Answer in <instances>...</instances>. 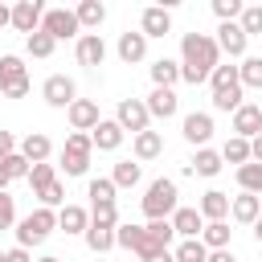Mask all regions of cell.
I'll use <instances>...</instances> for the list:
<instances>
[{
    "label": "cell",
    "mask_w": 262,
    "mask_h": 262,
    "mask_svg": "<svg viewBox=\"0 0 262 262\" xmlns=\"http://www.w3.org/2000/svg\"><path fill=\"white\" fill-rule=\"evenodd\" d=\"M217 41L213 37H205V33H184V41H180V78L184 82H192V86H201V82H209L213 78V70H217Z\"/></svg>",
    "instance_id": "obj_1"
},
{
    "label": "cell",
    "mask_w": 262,
    "mask_h": 262,
    "mask_svg": "<svg viewBox=\"0 0 262 262\" xmlns=\"http://www.w3.org/2000/svg\"><path fill=\"white\" fill-rule=\"evenodd\" d=\"M180 209V196H176V180H151L147 184V196H143V217L147 221H172V213Z\"/></svg>",
    "instance_id": "obj_2"
},
{
    "label": "cell",
    "mask_w": 262,
    "mask_h": 262,
    "mask_svg": "<svg viewBox=\"0 0 262 262\" xmlns=\"http://www.w3.org/2000/svg\"><path fill=\"white\" fill-rule=\"evenodd\" d=\"M115 246L139 254V262H147V258H156V254H168V246H164L160 237H151L147 225H119V229H115Z\"/></svg>",
    "instance_id": "obj_3"
},
{
    "label": "cell",
    "mask_w": 262,
    "mask_h": 262,
    "mask_svg": "<svg viewBox=\"0 0 262 262\" xmlns=\"http://www.w3.org/2000/svg\"><path fill=\"white\" fill-rule=\"evenodd\" d=\"M53 229H57V213H53V209H33V213L16 225V246H25V250H29V246L45 242Z\"/></svg>",
    "instance_id": "obj_4"
},
{
    "label": "cell",
    "mask_w": 262,
    "mask_h": 262,
    "mask_svg": "<svg viewBox=\"0 0 262 262\" xmlns=\"http://www.w3.org/2000/svg\"><path fill=\"white\" fill-rule=\"evenodd\" d=\"M90 151H94V139H90L86 131H74V135L66 139V147H61V168H66V176H82V172L90 168Z\"/></svg>",
    "instance_id": "obj_5"
},
{
    "label": "cell",
    "mask_w": 262,
    "mask_h": 262,
    "mask_svg": "<svg viewBox=\"0 0 262 262\" xmlns=\"http://www.w3.org/2000/svg\"><path fill=\"white\" fill-rule=\"evenodd\" d=\"M0 94H4V98H25V94H29V70H25V61L12 57V53L0 57Z\"/></svg>",
    "instance_id": "obj_6"
},
{
    "label": "cell",
    "mask_w": 262,
    "mask_h": 262,
    "mask_svg": "<svg viewBox=\"0 0 262 262\" xmlns=\"http://www.w3.org/2000/svg\"><path fill=\"white\" fill-rule=\"evenodd\" d=\"M115 123H119L123 131H131V135L151 131V127H147V123H151L147 102H139V98H123V102H119V111H115Z\"/></svg>",
    "instance_id": "obj_7"
},
{
    "label": "cell",
    "mask_w": 262,
    "mask_h": 262,
    "mask_svg": "<svg viewBox=\"0 0 262 262\" xmlns=\"http://www.w3.org/2000/svg\"><path fill=\"white\" fill-rule=\"evenodd\" d=\"M41 94H45L49 106H66V111L78 102V86H74V78H66V74H49L45 86H41Z\"/></svg>",
    "instance_id": "obj_8"
},
{
    "label": "cell",
    "mask_w": 262,
    "mask_h": 262,
    "mask_svg": "<svg viewBox=\"0 0 262 262\" xmlns=\"http://www.w3.org/2000/svg\"><path fill=\"white\" fill-rule=\"evenodd\" d=\"M41 20H45V8H41V0H16L12 4V29L16 33H37L41 29Z\"/></svg>",
    "instance_id": "obj_9"
},
{
    "label": "cell",
    "mask_w": 262,
    "mask_h": 262,
    "mask_svg": "<svg viewBox=\"0 0 262 262\" xmlns=\"http://www.w3.org/2000/svg\"><path fill=\"white\" fill-rule=\"evenodd\" d=\"M41 29L53 37V41H66V37H78V16L70 12V8H49L45 12V20H41Z\"/></svg>",
    "instance_id": "obj_10"
},
{
    "label": "cell",
    "mask_w": 262,
    "mask_h": 262,
    "mask_svg": "<svg viewBox=\"0 0 262 262\" xmlns=\"http://www.w3.org/2000/svg\"><path fill=\"white\" fill-rule=\"evenodd\" d=\"M233 135H242V139H258V135H262V106L242 102V106L233 111Z\"/></svg>",
    "instance_id": "obj_11"
},
{
    "label": "cell",
    "mask_w": 262,
    "mask_h": 262,
    "mask_svg": "<svg viewBox=\"0 0 262 262\" xmlns=\"http://www.w3.org/2000/svg\"><path fill=\"white\" fill-rule=\"evenodd\" d=\"M246 45H250V37L242 33V25H237V20H229V25H221V29H217V49H225L229 57H246Z\"/></svg>",
    "instance_id": "obj_12"
},
{
    "label": "cell",
    "mask_w": 262,
    "mask_h": 262,
    "mask_svg": "<svg viewBox=\"0 0 262 262\" xmlns=\"http://www.w3.org/2000/svg\"><path fill=\"white\" fill-rule=\"evenodd\" d=\"M168 29H172V12L168 8H143V16H139V33L143 37H168Z\"/></svg>",
    "instance_id": "obj_13"
},
{
    "label": "cell",
    "mask_w": 262,
    "mask_h": 262,
    "mask_svg": "<svg viewBox=\"0 0 262 262\" xmlns=\"http://www.w3.org/2000/svg\"><path fill=\"white\" fill-rule=\"evenodd\" d=\"M78 61L90 66V70L102 66V61H106V41H102L98 33H82V37H78Z\"/></svg>",
    "instance_id": "obj_14"
},
{
    "label": "cell",
    "mask_w": 262,
    "mask_h": 262,
    "mask_svg": "<svg viewBox=\"0 0 262 262\" xmlns=\"http://www.w3.org/2000/svg\"><path fill=\"white\" fill-rule=\"evenodd\" d=\"M20 156H25L29 164H49V156H53V143H49V135H41V131H29V135L20 139Z\"/></svg>",
    "instance_id": "obj_15"
},
{
    "label": "cell",
    "mask_w": 262,
    "mask_h": 262,
    "mask_svg": "<svg viewBox=\"0 0 262 262\" xmlns=\"http://www.w3.org/2000/svg\"><path fill=\"white\" fill-rule=\"evenodd\" d=\"M70 123H74V131H94L102 119H98V102H90V98H78L74 106H70Z\"/></svg>",
    "instance_id": "obj_16"
},
{
    "label": "cell",
    "mask_w": 262,
    "mask_h": 262,
    "mask_svg": "<svg viewBox=\"0 0 262 262\" xmlns=\"http://www.w3.org/2000/svg\"><path fill=\"white\" fill-rule=\"evenodd\" d=\"M209 135H213V119H209L205 111H192V115H184V139H188V143L205 147V143H209Z\"/></svg>",
    "instance_id": "obj_17"
},
{
    "label": "cell",
    "mask_w": 262,
    "mask_h": 262,
    "mask_svg": "<svg viewBox=\"0 0 262 262\" xmlns=\"http://www.w3.org/2000/svg\"><path fill=\"white\" fill-rule=\"evenodd\" d=\"M229 213H233V221H242V225H254V221L262 217V196H254V192H242V196H233V201H229Z\"/></svg>",
    "instance_id": "obj_18"
},
{
    "label": "cell",
    "mask_w": 262,
    "mask_h": 262,
    "mask_svg": "<svg viewBox=\"0 0 262 262\" xmlns=\"http://www.w3.org/2000/svg\"><path fill=\"white\" fill-rule=\"evenodd\" d=\"M172 229L180 233V242H188V237H201V229H205V217H201V209H176V213H172Z\"/></svg>",
    "instance_id": "obj_19"
},
{
    "label": "cell",
    "mask_w": 262,
    "mask_h": 262,
    "mask_svg": "<svg viewBox=\"0 0 262 262\" xmlns=\"http://www.w3.org/2000/svg\"><path fill=\"white\" fill-rule=\"evenodd\" d=\"M123 135H127V131H123L115 119H102V123L90 131V139H94V147H98V151H115V147L123 143Z\"/></svg>",
    "instance_id": "obj_20"
},
{
    "label": "cell",
    "mask_w": 262,
    "mask_h": 262,
    "mask_svg": "<svg viewBox=\"0 0 262 262\" xmlns=\"http://www.w3.org/2000/svg\"><path fill=\"white\" fill-rule=\"evenodd\" d=\"M196 209H201V217H205V221H225V217H229V196H225L221 188H209V192L201 196V205H196Z\"/></svg>",
    "instance_id": "obj_21"
},
{
    "label": "cell",
    "mask_w": 262,
    "mask_h": 262,
    "mask_svg": "<svg viewBox=\"0 0 262 262\" xmlns=\"http://www.w3.org/2000/svg\"><path fill=\"white\" fill-rule=\"evenodd\" d=\"M57 229H66V233H86V229H90V213H86L82 205H61Z\"/></svg>",
    "instance_id": "obj_22"
},
{
    "label": "cell",
    "mask_w": 262,
    "mask_h": 262,
    "mask_svg": "<svg viewBox=\"0 0 262 262\" xmlns=\"http://www.w3.org/2000/svg\"><path fill=\"white\" fill-rule=\"evenodd\" d=\"M119 57H123L127 66L143 61V57H147V37H143V33H123V37H119Z\"/></svg>",
    "instance_id": "obj_23"
},
{
    "label": "cell",
    "mask_w": 262,
    "mask_h": 262,
    "mask_svg": "<svg viewBox=\"0 0 262 262\" xmlns=\"http://www.w3.org/2000/svg\"><path fill=\"white\" fill-rule=\"evenodd\" d=\"M147 115H151V119H172V115H176V94L156 86V90L147 94Z\"/></svg>",
    "instance_id": "obj_24"
},
{
    "label": "cell",
    "mask_w": 262,
    "mask_h": 262,
    "mask_svg": "<svg viewBox=\"0 0 262 262\" xmlns=\"http://www.w3.org/2000/svg\"><path fill=\"white\" fill-rule=\"evenodd\" d=\"M164 156V135L160 131H139L135 135V160H156Z\"/></svg>",
    "instance_id": "obj_25"
},
{
    "label": "cell",
    "mask_w": 262,
    "mask_h": 262,
    "mask_svg": "<svg viewBox=\"0 0 262 262\" xmlns=\"http://www.w3.org/2000/svg\"><path fill=\"white\" fill-rule=\"evenodd\" d=\"M151 82H156L160 90H172V82H180V61H172V57H160V61L151 66Z\"/></svg>",
    "instance_id": "obj_26"
},
{
    "label": "cell",
    "mask_w": 262,
    "mask_h": 262,
    "mask_svg": "<svg viewBox=\"0 0 262 262\" xmlns=\"http://www.w3.org/2000/svg\"><path fill=\"white\" fill-rule=\"evenodd\" d=\"M201 242H205V250H229V225L225 221H205Z\"/></svg>",
    "instance_id": "obj_27"
},
{
    "label": "cell",
    "mask_w": 262,
    "mask_h": 262,
    "mask_svg": "<svg viewBox=\"0 0 262 262\" xmlns=\"http://www.w3.org/2000/svg\"><path fill=\"white\" fill-rule=\"evenodd\" d=\"M74 16H78V25H86V29H98V25L106 20V8H102V0H82V4L74 8Z\"/></svg>",
    "instance_id": "obj_28"
},
{
    "label": "cell",
    "mask_w": 262,
    "mask_h": 262,
    "mask_svg": "<svg viewBox=\"0 0 262 262\" xmlns=\"http://www.w3.org/2000/svg\"><path fill=\"white\" fill-rule=\"evenodd\" d=\"M221 160L225 164H250V139H242V135H233V139H225V147H221Z\"/></svg>",
    "instance_id": "obj_29"
},
{
    "label": "cell",
    "mask_w": 262,
    "mask_h": 262,
    "mask_svg": "<svg viewBox=\"0 0 262 262\" xmlns=\"http://www.w3.org/2000/svg\"><path fill=\"white\" fill-rule=\"evenodd\" d=\"M217 172H221V151L201 147L196 160H192V176H217Z\"/></svg>",
    "instance_id": "obj_30"
},
{
    "label": "cell",
    "mask_w": 262,
    "mask_h": 262,
    "mask_svg": "<svg viewBox=\"0 0 262 262\" xmlns=\"http://www.w3.org/2000/svg\"><path fill=\"white\" fill-rule=\"evenodd\" d=\"M172 258H176V262H209V250H205L201 237H188V242H180V246L172 250Z\"/></svg>",
    "instance_id": "obj_31"
},
{
    "label": "cell",
    "mask_w": 262,
    "mask_h": 262,
    "mask_svg": "<svg viewBox=\"0 0 262 262\" xmlns=\"http://www.w3.org/2000/svg\"><path fill=\"white\" fill-rule=\"evenodd\" d=\"M237 184H242V192H254V196H262V164H242L237 168Z\"/></svg>",
    "instance_id": "obj_32"
},
{
    "label": "cell",
    "mask_w": 262,
    "mask_h": 262,
    "mask_svg": "<svg viewBox=\"0 0 262 262\" xmlns=\"http://www.w3.org/2000/svg\"><path fill=\"white\" fill-rule=\"evenodd\" d=\"M111 180H115V188H135L139 184V164L135 160H119L115 172H111Z\"/></svg>",
    "instance_id": "obj_33"
},
{
    "label": "cell",
    "mask_w": 262,
    "mask_h": 262,
    "mask_svg": "<svg viewBox=\"0 0 262 262\" xmlns=\"http://www.w3.org/2000/svg\"><path fill=\"white\" fill-rule=\"evenodd\" d=\"M86 246L102 258V254L115 246V229H106V225H90V229H86Z\"/></svg>",
    "instance_id": "obj_34"
},
{
    "label": "cell",
    "mask_w": 262,
    "mask_h": 262,
    "mask_svg": "<svg viewBox=\"0 0 262 262\" xmlns=\"http://www.w3.org/2000/svg\"><path fill=\"white\" fill-rule=\"evenodd\" d=\"M90 225H106V229H119V209H115V201L90 205Z\"/></svg>",
    "instance_id": "obj_35"
},
{
    "label": "cell",
    "mask_w": 262,
    "mask_h": 262,
    "mask_svg": "<svg viewBox=\"0 0 262 262\" xmlns=\"http://www.w3.org/2000/svg\"><path fill=\"white\" fill-rule=\"evenodd\" d=\"M237 78H242V86L262 90V57H246V61L237 66Z\"/></svg>",
    "instance_id": "obj_36"
},
{
    "label": "cell",
    "mask_w": 262,
    "mask_h": 262,
    "mask_svg": "<svg viewBox=\"0 0 262 262\" xmlns=\"http://www.w3.org/2000/svg\"><path fill=\"white\" fill-rule=\"evenodd\" d=\"M213 106L217 111H237L242 106V82L237 86H225V90H213Z\"/></svg>",
    "instance_id": "obj_37"
},
{
    "label": "cell",
    "mask_w": 262,
    "mask_h": 262,
    "mask_svg": "<svg viewBox=\"0 0 262 262\" xmlns=\"http://www.w3.org/2000/svg\"><path fill=\"white\" fill-rule=\"evenodd\" d=\"M237 25H242V33H246V37L262 33V4H246V8H242V16H237Z\"/></svg>",
    "instance_id": "obj_38"
},
{
    "label": "cell",
    "mask_w": 262,
    "mask_h": 262,
    "mask_svg": "<svg viewBox=\"0 0 262 262\" xmlns=\"http://www.w3.org/2000/svg\"><path fill=\"white\" fill-rule=\"evenodd\" d=\"M53 45H57V41H53V37H49L45 29H37V33H33V37L25 41V49H29L33 57H49V53H53Z\"/></svg>",
    "instance_id": "obj_39"
},
{
    "label": "cell",
    "mask_w": 262,
    "mask_h": 262,
    "mask_svg": "<svg viewBox=\"0 0 262 262\" xmlns=\"http://www.w3.org/2000/svg\"><path fill=\"white\" fill-rule=\"evenodd\" d=\"M0 164H4V172H8L12 180H29V172H33V164H29L20 151H12V156H8V160H0Z\"/></svg>",
    "instance_id": "obj_40"
},
{
    "label": "cell",
    "mask_w": 262,
    "mask_h": 262,
    "mask_svg": "<svg viewBox=\"0 0 262 262\" xmlns=\"http://www.w3.org/2000/svg\"><path fill=\"white\" fill-rule=\"evenodd\" d=\"M57 180V172H53V164H33V172H29V184H33V192H41V188H49Z\"/></svg>",
    "instance_id": "obj_41"
},
{
    "label": "cell",
    "mask_w": 262,
    "mask_h": 262,
    "mask_svg": "<svg viewBox=\"0 0 262 262\" xmlns=\"http://www.w3.org/2000/svg\"><path fill=\"white\" fill-rule=\"evenodd\" d=\"M102 201H115V180L111 176L90 180V205H102Z\"/></svg>",
    "instance_id": "obj_42"
},
{
    "label": "cell",
    "mask_w": 262,
    "mask_h": 262,
    "mask_svg": "<svg viewBox=\"0 0 262 262\" xmlns=\"http://www.w3.org/2000/svg\"><path fill=\"white\" fill-rule=\"evenodd\" d=\"M242 8H246L242 0H213V12H217V20H221V25L237 20V16H242Z\"/></svg>",
    "instance_id": "obj_43"
},
{
    "label": "cell",
    "mask_w": 262,
    "mask_h": 262,
    "mask_svg": "<svg viewBox=\"0 0 262 262\" xmlns=\"http://www.w3.org/2000/svg\"><path fill=\"white\" fill-rule=\"evenodd\" d=\"M209 82H213V90H225V86H237L242 78H237V66H217Z\"/></svg>",
    "instance_id": "obj_44"
},
{
    "label": "cell",
    "mask_w": 262,
    "mask_h": 262,
    "mask_svg": "<svg viewBox=\"0 0 262 262\" xmlns=\"http://www.w3.org/2000/svg\"><path fill=\"white\" fill-rule=\"evenodd\" d=\"M37 196H41V209H53V205H61V201H66V188H61V180H53V184H49V188H41Z\"/></svg>",
    "instance_id": "obj_45"
},
{
    "label": "cell",
    "mask_w": 262,
    "mask_h": 262,
    "mask_svg": "<svg viewBox=\"0 0 262 262\" xmlns=\"http://www.w3.org/2000/svg\"><path fill=\"white\" fill-rule=\"evenodd\" d=\"M12 221H16V201L0 192V229H12Z\"/></svg>",
    "instance_id": "obj_46"
},
{
    "label": "cell",
    "mask_w": 262,
    "mask_h": 262,
    "mask_svg": "<svg viewBox=\"0 0 262 262\" xmlns=\"http://www.w3.org/2000/svg\"><path fill=\"white\" fill-rule=\"evenodd\" d=\"M147 229H151V237H160L164 246H172V237H176V229H172V221H147Z\"/></svg>",
    "instance_id": "obj_47"
},
{
    "label": "cell",
    "mask_w": 262,
    "mask_h": 262,
    "mask_svg": "<svg viewBox=\"0 0 262 262\" xmlns=\"http://www.w3.org/2000/svg\"><path fill=\"white\" fill-rule=\"evenodd\" d=\"M16 151V139H12V131H0V160H8Z\"/></svg>",
    "instance_id": "obj_48"
},
{
    "label": "cell",
    "mask_w": 262,
    "mask_h": 262,
    "mask_svg": "<svg viewBox=\"0 0 262 262\" xmlns=\"http://www.w3.org/2000/svg\"><path fill=\"white\" fill-rule=\"evenodd\" d=\"M4 262H33V258H29V250H25V246H12V250L4 254Z\"/></svg>",
    "instance_id": "obj_49"
},
{
    "label": "cell",
    "mask_w": 262,
    "mask_h": 262,
    "mask_svg": "<svg viewBox=\"0 0 262 262\" xmlns=\"http://www.w3.org/2000/svg\"><path fill=\"white\" fill-rule=\"evenodd\" d=\"M250 160H254V164H262V135H258V139H250Z\"/></svg>",
    "instance_id": "obj_50"
},
{
    "label": "cell",
    "mask_w": 262,
    "mask_h": 262,
    "mask_svg": "<svg viewBox=\"0 0 262 262\" xmlns=\"http://www.w3.org/2000/svg\"><path fill=\"white\" fill-rule=\"evenodd\" d=\"M209 262H233L229 250H209Z\"/></svg>",
    "instance_id": "obj_51"
},
{
    "label": "cell",
    "mask_w": 262,
    "mask_h": 262,
    "mask_svg": "<svg viewBox=\"0 0 262 262\" xmlns=\"http://www.w3.org/2000/svg\"><path fill=\"white\" fill-rule=\"evenodd\" d=\"M4 25H12V8H8V4H0V29H4Z\"/></svg>",
    "instance_id": "obj_52"
},
{
    "label": "cell",
    "mask_w": 262,
    "mask_h": 262,
    "mask_svg": "<svg viewBox=\"0 0 262 262\" xmlns=\"http://www.w3.org/2000/svg\"><path fill=\"white\" fill-rule=\"evenodd\" d=\"M8 184H12V176L4 172V164H0V192H8Z\"/></svg>",
    "instance_id": "obj_53"
},
{
    "label": "cell",
    "mask_w": 262,
    "mask_h": 262,
    "mask_svg": "<svg viewBox=\"0 0 262 262\" xmlns=\"http://www.w3.org/2000/svg\"><path fill=\"white\" fill-rule=\"evenodd\" d=\"M147 262H176V258H172V250H168V254H156V258H147Z\"/></svg>",
    "instance_id": "obj_54"
},
{
    "label": "cell",
    "mask_w": 262,
    "mask_h": 262,
    "mask_svg": "<svg viewBox=\"0 0 262 262\" xmlns=\"http://www.w3.org/2000/svg\"><path fill=\"white\" fill-rule=\"evenodd\" d=\"M254 237H258V246H262V217L254 221Z\"/></svg>",
    "instance_id": "obj_55"
},
{
    "label": "cell",
    "mask_w": 262,
    "mask_h": 262,
    "mask_svg": "<svg viewBox=\"0 0 262 262\" xmlns=\"http://www.w3.org/2000/svg\"><path fill=\"white\" fill-rule=\"evenodd\" d=\"M37 262H61V258H53V254H45V258H37Z\"/></svg>",
    "instance_id": "obj_56"
},
{
    "label": "cell",
    "mask_w": 262,
    "mask_h": 262,
    "mask_svg": "<svg viewBox=\"0 0 262 262\" xmlns=\"http://www.w3.org/2000/svg\"><path fill=\"white\" fill-rule=\"evenodd\" d=\"M0 262H4V254H0Z\"/></svg>",
    "instance_id": "obj_57"
},
{
    "label": "cell",
    "mask_w": 262,
    "mask_h": 262,
    "mask_svg": "<svg viewBox=\"0 0 262 262\" xmlns=\"http://www.w3.org/2000/svg\"><path fill=\"white\" fill-rule=\"evenodd\" d=\"M98 262H102V258H98Z\"/></svg>",
    "instance_id": "obj_58"
}]
</instances>
